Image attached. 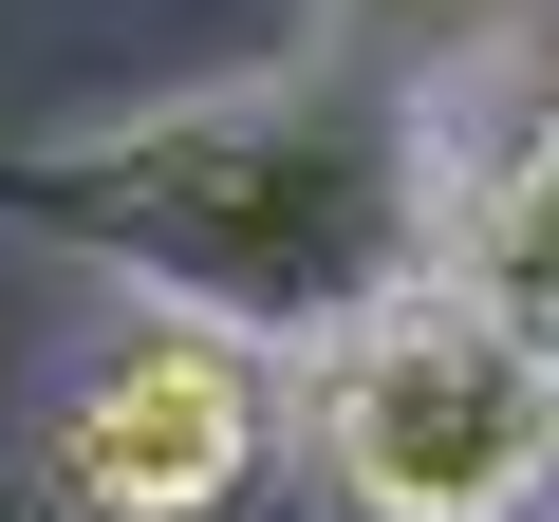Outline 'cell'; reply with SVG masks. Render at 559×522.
<instances>
[{"instance_id": "6da1fadb", "label": "cell", "mask_w": 559, "mask_h": 522, "mask_svg": "<svg viewBox=\"0 0 559 522\" xmlns=\"http://www.w3.org/2000/svg\"><path fill=\"white\" fill-rule=\"evenodd\" d=\"M0 242H57V261H94V281L168 299V318L318 355V336H355L373 299L429 281L448 94L336 57V38L280 57V75H224V94H150V112L0 150Z\"/></svg>"}, {"instance_id": "7a4b0ae2", "label": "cell", "mask_w": 559, "mask_h": 522, "mask_svg": "<svg viewBox=\"0 0 559 522\" xmlns=\"http://www.w3.org/2000/svg\"><path fill=\"white\" fill-rule=\"evenodd\" d=\"M299 485L336 522H559V355L411 281L299 355Z\"/></svg>"}, {"instance_id": "3957f363", "label": "cell", "mask_w": 559, "mask_h": 522, "mask_svg": "<svg viewBox=\"0 0 559 522\" xmlns=\"http://www.w3.org/2000/svg\"><path fill=\"white\" fill-rule=\"evenodd\" d=\"M280 373H299V355L131 299V318L57 373V411L20 429L38 522H242L280 466H299V392H280Z\"/></svg>"}, {"instance_id": "277c9868", "label": "cell", "mask_w": 559, "mask_h": 522, "mask_svg": "<svg viewBox=\"0 0 559 522\" xmlns=\"http://www.w3.org/2000/svg\"><path fill=\"white\" fill-rule=\"evenodd\" d=\"M429 281H466L503 336L559 355V94L540 75L448 94V242H429Z\"/></svg>"}, {"instance_id": "5b68a950", "label": "cell", "mask_w": 559, "mask_h": 522, "mask_svg": "<svg viewBox=\"0 0 559 522\" xmlns=\"http://www.w3.org/2000/svg\"><path fill=\"white\" fill-rule=\"evenodd\" d=\"M540 20H559V0H318V38L373 57V75H411V94H485V75H522Z\"/></svg>"}]
</instances>
